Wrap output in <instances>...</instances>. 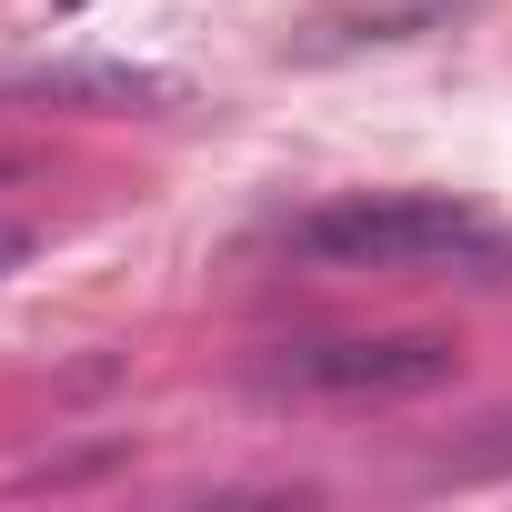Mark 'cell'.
<instances>
[{"mask_svg": "<svg viewBox=\"0 0 512 512\" xmlns=\"http://www.w3.org/2000/svg\"><path fill=\"white\" fill-rule=\"evenodd\" d=\"M462 372L452 332H332V342H292L262 362V392L282 402H412L442 392Z\"/></svg>", "mask_w": 512, "mask_h": 512, "instance_id": "7a4b0ae2", "label": "cell"}, {"mask_svg": "<svg viewBox=\"0 0 512 512\" xmlns=\"http://www.w3.org/2000/svg\"><path fill=\"white\" fill-rule=\"evenodd\" d=\"M31 91H51V101H121V111H171L181 101V81L171 71H131V61H61V71H31Z\"/></svg>", "mask_w": 512, "mask_h": 512, "instance_id": "3957f363", "label": "cell"}, {"mask_svg": "<svg viewBox=\"0 0 512 512\" xmlns=\"http://www.w3.org/2000/svg\"><path fill=\"white\" fill-rule=\"evenodd\" d=\"M292 251L322 272H472V282L512 272V231L452 191H342L292 221Z\"/></svg>", "mask_w": 512, "mask_h": 512, "instance_id": "6da1fadb", "label": "cell"}]
</instances>
